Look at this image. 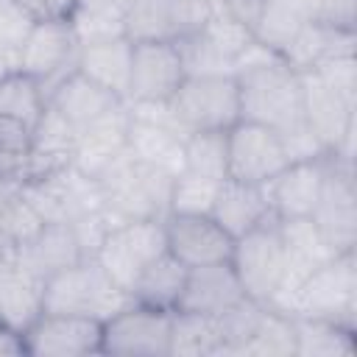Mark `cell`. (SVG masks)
<instances>
[{
    "instance_id": "obj_25",
    "label": "cell",
    "mask_w": 357,
    "mask_h": 357,
    "mask_svg": "<svg viewBox=\"0 0 357 357\" xmlns=\"http://www.w3.org/2000/svg\"><path fill=\"white\" fill-rule=\"evenodd\" d=\"M131 39H109V42H95L78 47V61L75 70L103 89L114 92L120 100L128 98V84H131Z\"/></svg>"
},
{
    "instance_id": "obj_17",
    "label": "cell",
    "mask_w": 357,
    "mask_h": 357,
    "mask_svg": "<svg viewBox=\"0 0 357 357\" xmlns=\"http://www.w3.org/2000/svg\"><path fill=\"white\" fill-rule=\"evenodd\" d=\"M326 178V156L290 162L268 184L265 195L273 218H310Z\"/></svg>"
},
{
    "instance_id": "obj_44",
    "label": "cell",
    "mask_w": 357,
    "mask_h": 357,
    "mask_svg": "<svg viewBox=\"0 0 357 357\" xmlns=\"http://www.w3.org/2000/svg\"><path fill=\"white\" fill-rule=\"evenodd\" d=\"M279 139H282V148H284V156L287 162H304V159H321L326 156L329 151L324 148L321 137L312 131V126L307 120L284 128V131H276Z\"/></svg>"
},
{
    "instance_id": "obj_38",
    "label": "cell",
    "mask_w": 357,
    "mask_h": 357,
    "mask_svg": "<svg viewBox=\"0 0 357 357\" xmlns=\"http://www.w3.org/2000/svg\"><path fill=\"white\" fill-rule=\"evenodd\" d=\"M67 22L73 28V36H75L78 47L126 36V17L123 14H112V11L73 6V11L67 14Z\"/></svg>"
},
{
    "instance_id": "obj_3",
    "label": "cell",
    "mask_w": 357,
    "mask_h": 357,
    "mask_svg": "<svg viewBox=\"0 0 357 357\" xmlns=\"http://www.w3.org/2000/svg\"><path fill=\"white\" fill-rule=\"evenodd\" d=\"M240 92V117L284 131L304 120L301 75L290 70L282 59L257 70L234 75Z\"/></svg>"
},
{
    "instance_id": "obj_24",
    "label": "cell",
    "mask_w": 357,
    "mask_h": 357,
    "mask_svg": "<svg viewBox=\"0 0 357 357\" xmlns=\"http://www.w3.org/2000/svg\"><path fill=\"white\" fill-rule=\"evenodd\" d=\"M47 103L81 131L89 123H95L98 117H103L106 112H112L114 106H120L123 100L114 92H109L100 84H95L92 78H86L78 70H73L67 78H61L47 92Z\"/></svg>"
},
{
    "instance_id": "obj_21",
    "label": "cell",
    "mask_w": 357,
    "mask_h": 357,
    "mask_svg": "<svg viewBox=\"0 0 357 357\" xmlns=\"http://www.w3.org/2000/svg\"><path fill=\"white\" fill-rule=\"evenodd\" d=\"M335 56H357L354 28H340V25L307 20L296 31L290 45L282 50V61L296 73H310L321 61L335 59Z\"/></svg>"
},
{
    "instance_id": "obj_40",
    "label": "cell",
    "mask_w": 357,
    "mask_h": 357,
    "mask_svg": "<svg viewBox=\"0 0 357 357\" xmlns=\"http://www.w3.org/2000/svg\"><path fill=\"white\" fill-rule=\"evenodd\" d=\"M184 73L187 75H234L231 59H226L220 50H215L198 31L176 42Z\"/></svg>"
},
{
    "instance_id": "obj_20",
    "label": "cell",
    "mask_w": 357,
    "mask_h": 357,
    "mask_svg": "<svg viewBox=\"0 0 357 357\" xmlns=\"http://www.w3.org/2000/svg\"><path fill=\"white\" fill-rule=\"evenodd\" d=\"M301 75V100H304V120L321 137L326 151H335L346 134L354 131V112L357 103H349L335 89H329L315 73Z\"/></svg>"
},
{
    "instance_id": "obj_19",
    "label": "cell",
    "mask_w": 357,
    "mask_h": 357,
    "mask_svg": "<svg viewBox=\"0 0 357 357\" xmlns=\"http://www.w3.org/2000/svg\"><path fill=\"white\" fill-rule=\"evenodd\" d=\"M240 298H245V290H243L231 262H212V265L187 268L184 290H181L176 310L218 318L229 307H234Z\"/></svg>"
},
{
    "instance_id": "obj_42",
    "label": "cell",
    "mask_w": 357,
    "mask_h": 357,
    "mask_svg": "<svg viewBox=\"0 0 357 357\" xmlns=\"http://www.w3.org/2000/svg\"><path fill=\"white\" fill-rule=\"evenodd\" d=\"M33 22L36 17L25 6H20L17 0H0V47L20 56V47L31 33Z\"/></svg>"
},
{
    "instance_id": "obj_30",
    "label": "cell",
    "mask_w": 357,
    "mask_h": 357,
    "mask_svg": "<svg viewBox=\"0 0 357 357\" xmlns=\"http://www.w3.org/2000/svg\"><path fill=\"white\" fill-rule=\"evenodd\" d=\"M218 351H220V326L215 315L173 310L167 357H218Z\"/></svg>"
},
{
    "instance_id": "obj_7",
    "label": "cell",
    "mask_w": 357,
    "mask_h": 357,
    "mask_svg": "<svg viewBox=\"0 0 357 357\" xmlns=\"http://www.w3.org/2000/svg\"><path fill=\"white\" fill-rule=\"evenodd\" d=\"M229 262L245 296L259 304H268L287 268V254H284V243L276 229V218H268L257 229L237 237L231 245Z\"/></svg>"
},
{
    "instance_id": "obj_13",
    "label": "cell",
    "mask_w": 357,
    "mask_h": 357,
    "mask_svg": "<svg viewBox=\"0 0 357 357\" xmlns=\"http://www.w3.org/2000/svg\"><path fill=\"white\" fill-rule=\"evenodd\" d=\"M103 324L86 315L42 312L25 332V354L31 357H89L100 354Z\"/></svg>"
},
{
    "instance_id": "obj_39",
    "label": "cell",
    "mask_w": 357,
    "mask_h": 357,
    "mask_svg": "<svg viewBox=\"0 0 357 357\" xmlns=\"http://www.w3.org/2000/svg\"><path fill=\"white\" fill-rule=\"evenodd\" d=\"M42 226L45 220L39 218V212L20 195V190H14L0 209V243L20 248L28 240H33Z\"/></svg>"
},
{
    "instance_id": "obj_4",
    "label": "cell",
    "mask_w": 357,
    "mask_h": 357,
    "mask_svg": "<svg viewBox=\"0 0 357 357\" xmlns=\"http://www.w3.org/2000/svg\"><path fill=\"white\" fill-rule=\"evenodd\" d=\"M290 318H326L357 332V257L340 251L318 265L296 290Z\"/></svg>"
},
{
    "instance_id": "obj_16",
    "label": "cell",
    "mask_w": 357,
    "mask_h": 357,
    "mask_svg": "<svg viewBox=\"0 0 357 357\" xmlns=\"http://www.w3.org/2000/svg\"><path fill=\"white\" fill-rule=\"evenodd\" d=\"M128 106L126 100L89 123L86 128L78 131L75 148H73V162L81 173L100 178L112 165H117L131 148H128Z\"/></svg>"
},
{
    "instance_id": "obj_10",
    "label": "cell",
    "mask_w": 357,
    "mask_h": 357,
    "mask_svg": "<svg viewBox=\"0 0 357 357\" xmlns=\"http://www.w3.org/2000/svg\"><path fill=\"white\" fill-rule=\"evenodd\" d=\"M75 61H78V42L73 36L67 17H50L33 22L31 33L20 47L17 70L36 78L47 98V92L75 70Z\"/></svg>"
},
{
    "instance_id": "obj_52",
    "label": "cell",
    "mask_w": 357,
    "mask_h": 357,
    "mask_svg": "<svg viewBox=\"0 0 357 357\" xmlns=\"http://www.w3.org/2000/svg\"><path fill=\"white\" fill-rule=\"evenodd\" d=\"M11 70H17V56L8 53L6 47H0V75H6V73H11Z\"/></svg>"
},
{
    "instance_id": "obj_6",
    "label": "cell",
    "mask_w": 357,
    "mask_h": 357,
    "mask_svg": "<svg viewBox=\"0 0 357 357\" xmlns=\"http://www.w3.org/2000/svg\"><path fill=\"white\" fill-rule=\"evenodd\" d=\"M17 190L45 223H73L75 218L103 206V190L98 178L81 173L75 165H64L39 178H28Z\"/></svg>"
},
{
    "instance_id": "obj_26",
    "label": "cell",
    "mask_w": 357,
    "mask_h": 357,
    "mask_svg": "<svg viewBox=\"0 0 357 357\" xmlns=\"http://www.w3.org/2000/svg\"><path fill=\"white\" fill-rule=\"evenodd\" d=\"M17 259L36 276L47 279V276L81 262L84 254L78 248V240H75L70 223H45L33 240H28L25 245L17 248Z\"/></svg>"
},
{
    "instance_id": "obj_27",
    "label": "cell",
    "mask_w": 357,
    "mask_h": 357,
    "mask_svg": "<svg viewBox=\"0 0 357 357\" xmlns=\"http://www.w3.org/2000/svg\"><path fill=\"white\" fill-rule=\"evenodd\" d=\"M184 142H187V131L176 126H159V123H142V120L128 123L131 153L139 162L153 165L170 176H178L184 170Z\"/></svg>"
},
{
    "instance_id": "obj_31",
    "label": "cell",
    "mask_w": 357,
    "mask_h": 357,
    "mask_svg": "<svg viewBox=\"0 0 357 357\" xmlns=\"http://www.w3.org/2000/svg\"><path fill=\"white\" fill-rule=\"evenodd\" d=\"M126 39L131 42H176L178 25L170 0H134L126 11Z\"/></svg>"
},
{
    "instance_id": "obj_9",
    "label": "cell",
    "mask_w": 357,
    "mask_h": 357,
    "mask_svg": "<svg viewBox=\"0 0 357 357\" xmlns=\"http://www.w3.org/2000/svg\"><path fill=\"white\" fill-rule=\"evenodd\" d=\"M170 310L131 301L103 321L100 354L112 357H167L170 354Z\"/></svg>"
},
{
    "instance_id": "obj_51",
    "label": "cell",
    "mask_w": 357,
    "mask_h": 357,
    "mask_svg": "<svg viewBox=\"0 0 357 357\" xmlns=\"http://www.w3.org/2000/svg\"><path fill=\"white\" fill-rule=\"evenodd\" d=\"M273 3H284V6L296 8L304 20H312L315 17V0H273Z\"/></svg>"
},
{
    "instance_id": "obj_43",
    "label": "cell",
    "mask_w": 357,
    "mask_h": 357,
    "mask_svg": "<svg viewBox=\"0 0 357 357\" xmlns=\"http://www.w3.org/2000/svg\"><path fill=\"white\" fill-rule=\"evenodd\" d=\"M310 73H315L329 89H335L349 103H357V56H335V59H326V61H321Z\"/></svg>"
},
{
    "instance_id": "obj_22",
    "label": "cell",
    "mask_w": 357,
    "mask_h": 357,
    "mask_svg": "<svg viewBox=\"0 0 357 357\" xmlns=\"http://www.w3.org/2000/svg\"><path fill=\"white\" fill-rule=\"evenodd\" d=\"M45 279L28 271L17 259V248H11L3 273H0V321L17 332H25L42 312Z\"/></svg>"
},
{
    "instance_id": "obj_29",
    "label": "cell",
    "mask_w": 357,
    "mask_h": 357,
    "mask_svg": "<svg viewBox=\"0 0 357 357\" xmlns=\"http://www.w3.org/2000/svg\"><path fill=\"white\" fill-rule=\"evenodd\" d=\"M296 357H354L357 332L326 318H293Z\"/></svg>"
},
{
    "instance_id": "obj_23",
    "label": "cell",
    "mask_w": 357,
    "mask_h": 357,
    "mask_svg": "<svg viewBox=\"0 0 357 357\" xmlns=\"http://www.w3.org/2000/svg\"><path fill=\"white\" fill-rule=\"evenodd\" d=\"M209 215L218 220V226L231 240L243 237L245 231H251L259 223H265L268 218H273L265 187L245 184V181H237V178H223L220 181Z\"/></svg>"
},
{
    "instance_id": "obj_50",
    "label": "cell",
    "mask_w": 357,
    "mask_h": 357,
    "mask_svg": "<svg viewBox=\"0 0 357 357\" xmlns=\"http://www.w3.org/2000/svg\"><path fill=\"white\" fill-rule=\"evenodd\" d=\"M134 0H75V6L81 8H98V11H112V14H123L131 8Z\"/></svg>"
},
{
    "instance_id": "obj_37",
    "label": "cell",
    "mask_w": 357,
    "mask_h": 357,
    "mask_svg": "<svg viewBox=\"0 0 357 357\" xmlns=\"http://www.w3.org/2000/svg\"><path fill=\"white\" fill-rule=\"evenodd\" d=\"M220 181L181 170L170 187V212L178 215H209Z\"/></svg>"
},
{
    "instance_id": "obj_33",
    "label": "cell",
    "mask_w": 357,
    "mask_h": 357,
    "mask_svg": "<svg viewBox=\"0 0 357 357\" xmlns=\"http://www.w3.org/2000/svg\"><path fill=\"white\" fill-rule=\"evenodd\" d=\"M45 103H47V98H45L39 81L31 78L28 73L11 70V73L0 75V114L14 117V120L25 123L28 128H33Z\"/></svg>"
},
{
    "instance_id": "obj_28",
    "label": "cell",
    "mask_w": 357,
    "mask_h": 357,
    "mask_svg": "<svg viewBox=\"0 0 357 357\" xmlns=\"http://www.w3.org/2000/svg\"><path fill=\"white\" fill-rule=\"evenodd\" d=\"M184 279H187V265H181L170 251H165L159 259H153L139 273V279L131 287V298L137 304L173 312L178 298H181Z\"/></svg>"
},
{
    "instance_id": "obj_49",
    "label": "cell",
    "mask_w": 357,
    "mask_h": 357,
    "mask_svg": "<svg viewBox=\"0 0 357 357\" xmlns=\"http://www.w3.org/2000/svg\"><path fill=\"white\" fill-rule=\"evenodd\" d=\"M20 354H25L22 332H17L0 321V357H20Z\"/></svg>"
},
{
    "instance_id": "obj_15",
    "label": "cell",
    "mask_w": 357,
    "mask_h": 357,
    "mask_svg": "<svg viewBox=\"0 0 357 357\" xmlns=\"http://www.w3.org/2000/svg\"><path fill=\"white\" fill-rule=\"evenodd\" d=\"M131 45V84L126 100H170L187 75L176 42Z\"/></svg>"
},
{
    "instance_id": "obj_41",
    "label": "cell",
    "mask_w": 357,
    "mask_h": 357,
    "mask_svg": "<svg viewBox=\"0 0 357 357\" xmlns=\"http://www.w3.org/2000/svg\"><path fill=\"white\" fill-rule=\"evenodd\" d=\"M198 33H201L215 50H220L226 59H231V64H234L237 53L254 39L251 31H248V25H243L237 17H231L223 6L215 8V14L204 22V28H201Z\"/></svg>"
},
{
    "instance_id": "obj_48",
    "label": "cell",
    "mask_w": 357,
    "mask_h": 357,
    "mask_svg": "<svg viewBox=\"0 0 357 357\" xmlns=\"http://www.w3.org/2000/svg\"><path fill=\"white\" fill-rule=\"evenodd\" d=\"M25 6L36 20H50V17H67L75 6V0H17Z\"/></svg>"
},
{
    "instance_id": "obj_32",
    "label": "cell",
    "mask_w": 357,
    "mask_h": 357,
    "mask_svg": "<svg viewBox=\"0 0 357 357\" xmlns=\"http://www.w3.org/2000/svg\"><path fill=\"white\" fill-rule=\"evenodd\" d=\"M304 22L307 20L296 8L284 6V3H273V0H259L254 17L248 22V31L259 45H265L282 56V50L290 45V39L296 36V31Z\"/></svg>"
},
{
    "instance_id": "obj_54",
    "label": "cell",
    "mask_w": 357,
    "mask_h": 357,
    "mask_svg": "<svg viewBox=\"0 0 357 357\" xmlns=\"http://www.w3.org/2000/svg\"><path fill=\"white\" fill-rule=\"evenodd\" d=\"M215 3H220V6H223V3H229V0H215Z\"/></svg>"
},
{
    "instance_id": "obj_11",
    "label": "cell",
    "mask_w": 357,
    "mask_h": 357,
    "mask_svg": "<svg viewBox=\"0 0 357 357\" xmlns=\"http://www.w3.org/2000/svg\"><path fill=\"white\" fill-rule=\"evenodd\" d=\"M287 165L282 139L273 128L243 117L226 128V178L265 187Z\"/></svg>"
},
{
    "instance_id": "obj_45",
    "label": "cell",
    "mask_w": 357,
    "mask_h": 357,
    "mask_svg": "<svg viewBox=\"0 0 357 357\" xmlns=\"http://www.w3.org/2000/svg\"><path fill=\"white\" fill-rule=\"evenodd\" d=\"M70 229H73V234H75V240H78L81 254H84V257H95L112 226H109L106 215H103L100 209H95V212H86V215L75 218V220L70 223Z\"/></svg>"
},
{
    "instance_id": "obj_36",
    "label": "cell",
    "mask_w": 357,
    "mask_h": 357,
    "mask_svg": "<svg viewBox=\"0 0 357 357\" xmlns=\"http://www.w3.org/2000/svg\"><path fill=\"white\" fill-rule=\"evenodd\" d=\"M265 304L254 301V298H240L234 307H229L223 315H218V326H220V351L218 357H243L245 343L251 340L259 318H262Z\"/></svg>"
},
{
    "instance_id": "obj_2",
    "label": "cell",
    "mask_w": 357,
    "mask_h": 357,
    "mask_svg": "<svg viewBox=\"0 0 357 357\" xmlns=\"http://www.w3.org/2000/svg\"><path fill=\"white\" fill-rule=\"evenodd\" d=\"M134 298L126 287H120L95 257H84L81 262L53 273L45 279L42 307L45 312H67L86 315L95 321H109L114 312L128 307Z\"/></svg>"
},
{
    "instance_id": "obj_5",
    "label": "cell",
    "mask_w": 357,
    "mask_h": 357,
    "mask_svg": "<svg viewBox=\"0 0 357 357\" xmlns=\"http://www.w3.org/2000/svg\"><path fill=\"white\" fill-rule=\"evenodd\" d=\"M178 126L192 131H226L240 120V92L234 75H184L170 98Z\"/></svg>"
},
{
    "instance_id": "obj_35",
    "label": "cell",
    "mask_w": 357,
    "mask_h": 357,
    "mask_svg": "<svg viewBox=\"0 0 357 357\" xmlns=\"http://www.w3.org/2000/svg\"><path fill=\"white\" fill-rule=\"evenodd\" d=\"M184 170L223 181L226 173V131H192L184 142Z\"/></svg>"
},
{
    "instance_id": "obj_1",
    "label": "cell",
    "mask_w": 357,
    "mask_h": 357,
    "mask_svg": "<svg viewBox=\"0 0 357 357\" xmlns=\"http://www.w3.org/2000/svg\"><path fill=\"white\" fill-rule=\"evenodd\" d=\"M173 178L176 176L139 162L128 151L117 165H112L98 178L103 190L100 212L106 215L112 229L131 220H162L170 212Z\"/></svg>"
},
{
    "instance_id": "obj_53",
    "label": "cell",
    "mask_w": 357,
    "mask_h": 357,
    "mask_svg": "<svg viewBox=\"0 0 357 357\" xmlns=\"http://www.w3.org/2000/svg\"><path fill=\"white\" fill-rule=\"evenodd\" d=\"M17 187H20L17 181H8V178H0V209H3V204L8 201V195H11V192H14Z\"/></svg>"
},
{
    "instance_id": "obj_18",
    "label": "cell",
    "mask_w": 357,
    "mask_h": 357,
    "mask_svg": "<svg viewBox=\"0 0 357 357\" xmlns=\"http://www.w3.org/2000/svg\"><path fill=\"white\" fill-rule=\"evenodd\" d=\"M75 139H78V128L64 114H59L50 103H45L39 120L31 128V145H28V156H25V165H22L20 184L28 181V178L47 176V173L70 165Z\"/></svg>"
},
{
    "instance_id": "obj_47",
    "label": "cell",
    "mask_w": 357,
    "mask_h": 357,
    "mask_svg": "<svg viewBox=\"0 0 357 357\" xmlns=\"http://www.w3.org/2000/svg\"><path fill=\"white\" fill-rule=\"evenodd\" d=\"M279 59H282V56H279L276 50H271V47L259 45L257 39H251V42L237 53V59H234V75H237V73H245V70H257V67L273 64V61H279Z\"/></svg>"
},
{
    "instance_id": "obj_46",
    "label": "cell",
    "mask_w": 357,
    "mask_h": 357,
    "mask_svg": "<svg viewBox=\"0 0 357 357\" xmlns=\"http://www.w3.org/2000/svg\"><path fill=\"white\" fill-rule=\"evenodd\" d=\"M28 145H31V128L14 117L0 114V156L25 165Z\"/></svg>"
},
{
    "instance_id": "obj_34",
    "label": "cell",
    "mask_w": 357,
    "mask_h": 357,
    "mask_svg": "<svg viewBox=\"0 0 357 357\" xmlns=\"http://www.w3.org/2000/svg\"><path fill=\"white\" fill-rule=\"evenodd\" d=\"M243 357H296L293 318L265 307L251 340L245 343Z\"/></svg>"
},
{
    "instance_id": "obj_14",
    "label": "cell",
    "mask_w": 357,
    "mask_h": 357,
    "mask_svg": "<svg viewBox=\"0 0 357 357\" xmlns=\"http://www.w3.org/2000/svg\"><path fill=\"white\" fill-rule=\"evenodd\" d=\"M167 251L187 268L229 262L234 240L218 226L212 215H178L167 212L162 218Z\"/></svg>"
},
{
    "instance_id": "obj_8",
    "label": "cell",
    "mask_w": 357,
    "mask_h": 357,
    "mask_svg": "<svg viewBox=\"0 0 357 357\" xmlns=\"http://www.w3.org/2000/svg\"><path fill=\"white\" fill-rule=\"evenodd\" d=\"M167 251L162 220H131L109 229L95 259L98 265L131 293L139 273Z\"/></svg>"
},
{
    "instance_id": "obj_12",
    "label": "cell",
    "mask_w": 357,
    "mask_h": 357,
    "mask_svg": "<svg viewBox=\"0 0 357 357\" xmlns=\"http://www.w3.org/2000/svg\"><path fill=\"white\" fill-rule=\"evenodd\" d=\"M335 251L357 248V187L354 165L326 153V178L321 198L310 215Z\"/></svg>"
}]
</instances>
